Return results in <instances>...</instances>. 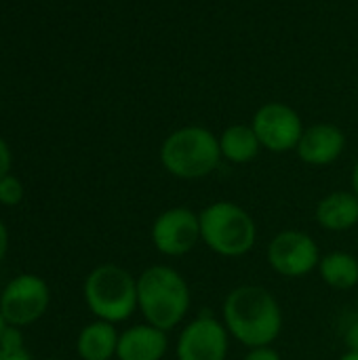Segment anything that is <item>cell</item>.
<instances>
[{"instance_id": "obj_1", "label": "cell", "mask_w": 358, "mask_h": 360, "mask_svg": "<svg viewBox=\"0 0 358 360\" xmlns=\"http://www.w3.org/2000/svg\"><path fill=\"white\" fill-rule=\"evenodd\" d=\"M222 321L245 348L272 346L283 331V310L276 297L260 285H241L232 289L222 308Z\"/></svg>"}, {"instance_id": "obj_2", "label": "cell", "mask_w": 358, "mask_h": 360, "mask_svg": "<svg viewBox=\"0 0 358 360\" xmlns=\"http://www.w3.org/2000/svg\"><path fill=\"white\" fill-rule=\"evenodd\" d=\"M190 304L188 281L175 268L156 264L137 276V310L148 325L169 333L186 321Z\"/></svg>"}, {"instance_id": "obj_3", "label": "cell", "mask_w": 358, "mask_h": 360, "mask_svg": "<svg viewBox=\"0 0 358 360\" xmlns=\"http://www.w3.org/2000/svg\"><path fill=\"white\" fill-rule=\"evenodd\" d=\"M158 156L162 169L184 181L211 175L224 160L219 137L203 124H186L171 131L160 143Z\"/></svg>"}, {"instance_id": "obj_4", "label": "cell", "mask_w": 358, "mask_h": 360, "mask_svg": "<svg viewBox=\"0 0 358 360\" xmlns=\"http://www.w3.org/2000/svg\"><path fill=\"white\" fill-rule=\"evenodd\" d=\"M200 243L215 255L236 259L247 255L257 240V224L247 209L232 200L207 205L200 213Z\"/></svg>"}, {"instance_id": "obj_5", "label": "cell", "mask_w": 358, "mask_h": 360, "mask_svg": "<svg viewBox=\"0 0 358 360\" xmlns=\"http://www.w3.org/2000/svg\"><path fill=\"white\" fill-rule=\"evenodd\" d=\"M82 295L95 319L118 325L137 310V278L116 264H101L84 278Z\"/></svg>"}, {"instance_id": "obj_6", "label": "cell", "mask_w": 358, "mask_h": 360, "mask_svg": "<svg viewBox=\"0 0 358 360\" xmlns=\"http://www.w3.org/2000/svg\"><path fill=\"white\" fill-rule=\"evenodd\" d=\"M251 127L262 143V150L274 154L295 152L306 129L300 112L283 101H268L260 105L251 118Z\"/></svg>"}, {"instance_id": "obj_7", "label": "cell", "mask_w": 358, "mask_h": 360, "mask_svg": "<svg viewBox=\"0 0 358 360\" xmlns=\"http://www.w3.org/2000/svg\"><path fill=\"white\" fill-rule=\"evenodd\" d=\"M51 304L49 285L36 274L15 276L0 293V312L11 327H27L44 316Z\"/></svg>"}, {"instance_id": "obj_8", "label": "cell", "mask_w": 358, "mask_h": 360, "mask_svg": "<svg viewBox=\"0 0 358 360\" xmlns=\"http://www.w3.org/2000/svg\"><path fill=\"white\" fill-rule=\"evenodd\" d=\"M321 249L317 240L302 230L279 232L266 249L268 266L285 278H304L319 268Z\"/></svg>"}, {"instance_id": "obj_9", "label": "cell", "mask_w": 358, "mask_h": 360, "mask_svg": "<svg viewBox=\"0 0 358 360\" xmlns=\"http://www.w3.org/2000/svg\"><path fill=\"white\" fill-rule=\"evenodd\" d=\"M230 350V333L217 316L203 312L184 325L177 344V360H226Z\"/></svg>"}, {"instance_id": "obj_10", "label": "cell", "mask_w": 358, "mask_h": 360, "mask_svg": "<svg viewBox=\"0 0 358 360\" xmlns=\"http://www.w3.org/2000/svg\"><path fill=\"white\" fill-rule=\"evenodd\" d=\"M150 238L154 249L165 257H181L200 243V219L188 207L165 209L152 224Z\"/></svg>"}, {"instance_id": "obj_11", "label": "cell", "mask_w": 358, "mask_h": 360, "mask_svg": "<svg viewBox=\"0 0 358 360\" xmlns=\"http://www.w3.org/2000/svg\"><path fill=\"white\" fill-rule=\"evenodd\" d=\"M344 150L346 133L333 122H317L304 129L295 154L310 167H329L344 154Z\"/></svg>"}, {"instance_id": "obj_12", "label": "cell", "mask_w": 358, "mask_h": 360, "mask_svg": "<svg viewBox=\"0 0 358 360\" xmlns=\"http://www.w3.org/2000/svg\"><path fill=\"white\" fill-rule=\"evenodd\" d=\"M169 352L167 331L148 323L124 329L118 338V360H162Z\"/></svg>"}, {"instance_id": "obj_13", "label": "cell", "mask_w": 358, "mask_h": 360, "mask_svg": "<svg viewBox=\"0 0 358 360\" xmlns=\"http://www.w3.org/2000/svg\"><path fill=\"white\" fill-rule=\"evenodd\" d=\"M317 224L327 232H348L358 226V196L352 190H338L323 196L314 209Z\"/></svg>"}, {"instance_id": "obj_14", "label": "cell", "mask_w": 358, "mask_h": 360, "mask_svg": "<svg viewBox=\"0 0 358 360\" xmlns=\"http://www.w3.org/2000/svg\"><path fill=\"white\" fill-rule=\"evenodd\" d=\"M118 329L112 323L95 319L84 325L76 340V352L80 360H112L118 350Z\"/></svg>"}, {"instance_id": "obj_15", "label": "cell", "mask_w": 358, "mask_h": 360, "mask_svg": "<svg viewBox=\"0 0 358 360\" xmlns=\"http://www.w3.org/2000/svg\"><path fill=\"white\" fill-rule=\"evenodd\" d=\"M217 137L222 158L232 165H249L262 150V143L251 124H230Z\"/></svg>"}, {"instance_id": "obj_16", "label": "cell", "mask_w": 358, "mask_h": 360, "mask_svg": "<svg viewBox=\"0 0 358 360\" xmlns=\"http://www.w3.org/2000/svg\"><path fill=\"white\" fill-rule=\"evenodd\" d=\"M317 270L323 283L335 291H350L358 285V259L348 251L325 253Z\"/></svg>"}, {"instance_id": "obj_17", "label": "cell", "mask_w": 358, "mask_h": 360, "mask_svg": "<svg viewBox=\"0 0 358 360\" xmlns=\"http://www.w3.org/2000/svg\"><path fill=\"white\" fill-rule=\"evenodd\" d=\"M0 360H32V354L25 348V340L19 327H11L4 331L0 340Z\"/></svg>"}, {"instance_id": "obj_18", "label": "cell", "mask_w": 358, "mask_h": 360, "mask_svg": "<svg viewBox=\"0 0 358 360\" xmlns=\"http://www.w3.org/2000/svg\"><path fill=\"white\" fill-rule=\"evenodd\" d=\"M23 194H25V190H23V184L19 177L8 173L0 179V205L17 207L23 200Z\"/></svg>"}, {"instance_id": "obj_19", "label": "cell", "mask_w": 358, "mask_h": 360, "mask_svg": "<svg viewBox=\"0 0 358 360\" xmlns=\"http://www.w3.org/2000/svg\"><path fill=\"white\" fill-rule=\"evenodd\" d=\"M243 360H283V356L272 348V346H264V348H253L247 352V356Z\"/></svg>"}, {"instance_id": "obj_20", "label": "cell", "mask_w": 358, "mask_h": 360, "mask_svg": "<svg viewBox=\"0 0 358 360\" xmlns=\"http://www.w3.org/2000/svg\"><path fill=\"white\" fill-rule=\"evenodd\" d=\"M11 160H13L11 148H8V143L0 137V179H2L4 175L11 173Z\"/></svg>"}, {"instance_id": "obj_21", "label": "cell", "mask_w": 358, "mask_h": 360, "mask_svg": "<svg viewBox=\"0 0 358 360\" xmlns=\"http://www.w3.org/2000/svg\"><path fill=\"white\" fill-rule=\"evenodd\" d=\"M344 342H346L348 350L358 352V319L357 321H352V323L346 327V331H344Z\"/></svg>"}, {"instance_id": "obj_22", "label": "cell", "mask_w": 358, "mask_h": 360, "mask_svg": "<svg viewBox=\"0 0 358 360\" xmlns=\"http://www.w3.org/2000/svg\"><path fill=\"white\" fill-rule=\"evenodd\" d=\"M6 251H8V230H6L4 221L0 219V264L6 255Z\"/></svg>"}, {"instance_id": "obj_23", "label": "cell", "mask_w": 358, "mask_h": 360, "mask_svg": "<svg viewBox=\"0 0 358 360\" xmlns=\"http://www.w3.org/2000/svg\"><path fill=\"white\" fill-rule=\"evenodd\" d=\"M350 190L358 196V158L354 167H352V173H350Z\"/></svg>"}, {"instance_id": "obj_24", "label": "cell", "mask_w": 358, "mask_h": 360, "mask_svg": "<svg viewBox=\"0 0 358 360\" xmlns=\"http://www.w3.org/2000/svg\"><path fill=\"white\" fill-rule=\"evenodd\" d=\"M6 329H8V323H6V319L2 316V312H0V340H2V335H4Z\"/></svg>"}, {"instance_id": "obj_25", "label": "cell", "mask_w": 358, "mask_h": 360, "mask_svg": "<svg viewBox=\"0 0 358 360\" xmlns=\"http://www.w3.org/2000/svg\"><path fill=\"white\" fill-rule=\"evenodd\" d=\"M340 360H358V352H352V350H348V352H344Z\"/></svg>"}, {"instance_id": "obj_26", "label": "cell", "mask_w": 358, "mask_h": 360, "mask_svg": "<svg viewBox=\"0 0 358 360\" xmlns=\"http://www.w3.org/2000/svg\"><path fill=\"white\" fill-rule=\"evenodd\" d=\"M46 360H61V359H46Z\"/></svg>"}]
</instances>
